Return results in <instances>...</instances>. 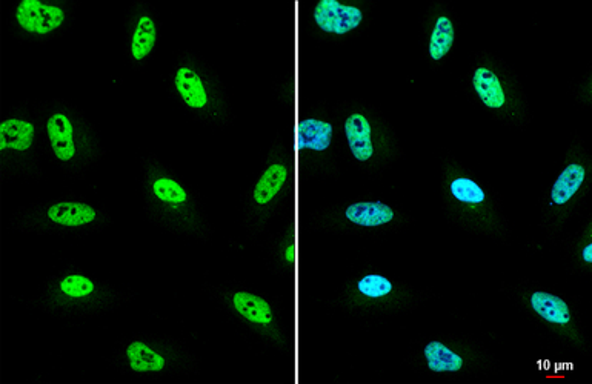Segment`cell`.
Instances as JSON below:
<instances>
[{"label":"cell","mask_w":592,"mask_h":384,"mask_svg":"<svg viewBox=\"0 0 592 384\" xmlns=\"http://www.w3.org/2000/svg\"><path fill=\"white\" fill-rule=\"evenodd\" d=\"M142 186L148 209L163 225L187 236L202 234L205 217L199 199L173 171L159 163L150 165Z\"/></svg>","instance_id":"obj_1"},{"label":"cell","mask_w":592,"mask_h":384,"mask_svg":"<svg viewBox=\"0 0 592 384\" xmlns=\"http://www.w3.org/2000/svg\"><path fill=\"white\" fill-rule=\"evenodd\" d=\"M171 83L174 93L191 113L211 120L223 114L222 85L199 60L177 62L171 74Z\"/></svg>","instance_id":"obj_2"},{"label":"cell","mask_w":592,"mask_h":384,"mask_svg":"<svg viewBox=\"0 0 592 384\" xmlns=\"http://www.w3.org/2000/svg\"><path fill=\"white\" fill-rule=\"evenodd\" d=\"M45 134L54 159L64 166H79L88 153L90 136L87 125L74 111L60 106L47 114Z\"/></svg>","instance_id":"obj_3"},{"label":"cell","mask_w":592,"mask_h":384,"mask_svg":"<svg viewBox=\"0 0 592 384\" xmlns=\"http://www.w3.org/2000/svg\"><path fill=\"white\" fill-rule=\"evenodd\" d=\"M37 214L39 219L28 220L45 231L57 232V234H73L96 228L102 220V211L96 205L84 200H57L39 206L36 211H28Z\"/></svg>","instance_id":"obj_4"},{"label":"cell","mask_w":592,"mask_h":384,"mask_svg":"<svg viewBox=\"0 0 592 384\" xmlns=\"http://www.w3.org/2000/svg\"><path fill=\"white\" fill-rule=\"evenodd\" d=\"M119 360L125 371L131 374L154 377L179 372L183 358L171 346L160 345L159 341L136 338L128 341L122 348Z\"/></svg>","instance_id":"obj_5"},{"label":"cell","mask_w":592,"mask_h":384,"mask_svg":"<svg viewBox=\"0 0 592 384\" xmlns=\"http://www.w3.org/2000/svg\"><path fill=\"white\" fill-rule=\"evenodd\" d=\"M67 17L64 5L53 0H19L13 8L14 24L28 36H51L64 27Z\"/></svg>","instance_id":"obj_6"},{"label":"cell","mask_w":592,"mask_h":384,"mask_svg":"<svg viewBox=\"0 0 592 384\" xmlns=\"http://www.w3.org/2000/svg\"><path fill=\"white\" fill-rule=\"evenodd\" d=\"M37 146V123L25 113L8 114L0 122V153L5 162H25Z\"/></svg>","instance_id":"obj_7"},{"label":"cell","mask_w":592,"mask_h":384,"mask_svg":"<svg viewBox=\"0 0 592 384\" xmlns=\"http://www.w3.org/2000/svg\"><path fill=\"white\" fill-rule=\"evenodd\" d=\"M51 298L64 308L87 309L105 302V288L80 272L60 275L51 285Z\"/></svg>","instance_id":"obj_8"},{"label":"cell","mask_w":592,"mask_h":384,"mask_svg":"<svg viewBox=\"0 0 592 384\" xmlns=\"http://www.w3.org/2000/svg\"><path fill=\"white\" fill-rule=\"evenodd\" d=\"M159 19L150 8H137L127 25V53L134 63L144 62L153 54L159 40Z\"/></svg>","instance_id":"obj_9"},{"label":"cell","mask_w":592,"mask_h":384,"mask_svg":"<svg viewBox=\"0 0 592 384\" xmlns=\"http://www.w3.org/2000/svg\"><path fill=\"white\" fill-rule=\"evenodd\" d=\"M313 20L323 33L345 36L362 25L363 11L340 0H319L313 8Z\"/></svg>","instance_id":"obj_10"},{"label":"cell","mask_w":592,"mask_h":384,"mask_svg":"<svg viewBox=\"0 0 592 384\" xmlns=\"http://www.w3.org/2000/svg\"><path fill=\"white\" fill-rule=\"evenodd\" d=\"M225 300H227L228 309L237 318L254 328L270 329L276 325L273 306L262 295L245 291V289H234L228 292Z\"/></svg>","instance_id":"obj_11"},{"label":"cell","mask_w":592,"mask_h":384,"mask_svg":"<svg viewBox=\"0 0 592 384\" xmlns=\"http://www.w3.org/2000/svg\"><path fill=\"white\" fill-rule=\"evenodd\" d=\"M288 179H290L288 163L283 160L271 162L257 177L256 183L251 189V205L257 209L268 208L271 203L276 202L280 192L288 185Z\"/></svg>","instance_id":"obj_12"},{"label":"cell","mask_w":592,"mask_h":384,"mask_svg":"<svg viewBox=\"0 0 592 384\" xmlns=\"http://www.w3.org/2000/svg\"><path fill=\"white\" fill-rule=\"evenodd\" d=\"M343 131L354 159L360 163L371 160L374 154L373 137L370 120L366 119L365 114L353 113L346 117Z\"/></svg>","instance_id":"obj_13"},{"label":"cell","mask_w":592,"mask_h":384,"mask_svg":"<svg viewBox=\"0 0 592 384\" xmlns=\"http://www.w3.org/2000/svg\"><path fill=\"white\" fill-rule=\"evenodd\" d=\"M531 309L545 322L556 326H566L573 320L568 303L559 295L536 291L529 297Z\"/></svg>","instance_id":"obj_14"},{"label":"cell","mask_w":592,"mask_h":384,"mask_svg":"<svg viewBox=\"0 0 592 384\" xmlns=\"http://www.w3.org/2000/svg\"><path fill=\"white\" fill-rule=\"evenodd\" d=\"M345 217L353 225L377 228L394 220V209L383 202H357L345 209Z\"/></svg>","instance_id":"obj_15"},{"label":"cell","mask_w":592,"mask_h":384,"mask_svg":"<svg viewBox=\"0 0 592 384\" xmlns=\"http://www.w3.org/2000/svg\"><path fill=\"white\" fill-rule=\"evenodd\" d=\"M473 87L483 105L489 110H500L506 103V94L499 76L486 67L477 68L473 74Z\"/></svg>","instance_id":"obj_16"},{"label":"cell","mask_w":592,"mask_h":384,"mask_svg":"<svg viewBox=\"0 0 592 384\" xmlns=\"http://www.w3.org/2000/svg\"><path fill=\"white\" fill-rule=\"evenodd\" d=\"M585 179V166L580 163H571L566 166L551 188V203L557 206L566 205L582 188Z\"/></svg>","instance_id":"obj_17"},{"label":"cell","mask_w":592,"mask_h":384,"mask_svg":"<svg viewBox=\"0 0 592 384\" xmlns=\"http://www.w3.org/2000/svg\"><path fill=\"white\" fill-rule=\"evenodd\" d=\"M334 126L328 120L308 117L302 125L303 148L311 153H325L333 145Z\"/></svg>","instance_id":"obj_18"},{"label":"cell","mask_w":592,"mask_h":384,"mask_svg":"<svg viewBox=\"0 0 592 384\" xmlns=\"http://www.w3.org/2000/svg\"><path fill=\"white\" fill-rule=\"evenodd\" d=\"M426 366L436 374H451L462 371L463 358L442 341H430L423 349Z\"/></svg>","instance_id":"obj_19"},{"label":"cell","mask_w":592,"mask_h":384,"mask_svg":"<svg viewBox=\"0 0 592 384\" xmlns=\"http://www.w3.org/2000/svg\"><path fill=\"white\" fill-rule=\"evenodd\" d=\"M454 40H456V28H454L453 20L445 14L437 17L436 24L431 31L430 42H428V54L431 59L434 62L442 60L453 48Z\"/></svg>","instance_id":"obj_20"},{"label":"cell","mask_w":592,"mask_h":384,"mask_svg":"<svg viewBox=\"0 0 592 384\" xmlns=\"http://www.w3.org/2000/svg\"><path fill=\"white\" fill-rule=\"evenodd\" d=\"M449 191H451V196L457 202L466 203V205H480L486 199L482 186L474 182V180L468 179V177L454 179L449 185Z\"/></svg>","instance_id":"obj_21"},{"label":"cell","mask_w":592,"mask_h":384,"mask_svg":"<svg viewBox=\"0 0 592 384\" xmlns=\"http://www.w3.org/2000/svg\"><path fill=\"white\" fill-rule=\"evenodd\" d=\"M393 282L385 275L368 274L357 283V291L366 298H383L393 292Z\"/></svg>","instance_id":"obj_22"},{"label":"cell","mask_w":592,"mask_h":384,"mask_svg":"<svg viewBox=\"0 0 592 384\" xmlns=\"http://www.w3.org/2000/svg\"><path fill=\"white\" fill-rule=\"evenodd\" d=\"M582 259L586 265H591L592 263V245L588 243L585 248L582 249Z\"/></svg>","instance_id":"obj_23"}]
</instances>
